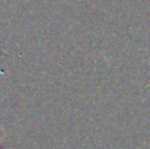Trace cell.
Instances as JSON below:
<instances>
[{
    "label": "cell",
    "instance_id": "obj_1",
    "mask_svg": "<svg viewBox=\"0 0 150 149\" xmlns=\"http://www.w3.org/2000/svg\"><path fill=\"white\" fill-rule=\"evenodd\" d=\"M0 143H1V140H0Z\"/></svg>",
    "mask_w": 150,
    "mask_h": 149
}]
</instances>
